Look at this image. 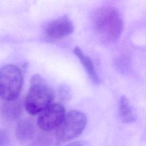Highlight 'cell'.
<instances>
[{"mask_svg":"<svg viewBox=\"0 0 146 146\" xmlns=\"http://www.w3.org/2000/svg\"><path fill=\"white\" fill-rule=\"evenodd\" d=\"M92 21L98 36L107 43L116 41L123 29L121 14L113 7H102L96 10L92 14Z\"/></svg>","mask_w":146,"mask_h":146,"instance_id":"6da1fadb","label":"cell"},{"mask_svg":"<svg viewBox=\"0 0 146 146\" xmlns=\"http://www.w3.org/2000/svg\"><path fill=\"white\" fill-rule=\"evenodd\" d=\"M54 98L53 90L44 78L39 74H35L30 80L25 101L26 110L30 115L38 114L51 104Z\"/></svg>","mask_w":146,"mask_h":146,"instance_id":"7a4b0ae2","label":"cell"},{"mask_svg":"<svg viewBox=\"0 0 146 146\" xmlns=\"http://www.w3.org/2000/svg\"><path fill=\"white\" fill-rule=\"evenodd\" d=\"M23 74L19 67L6 64L0 68V98L6 102L16 100L23 85Z\"/></svg>","mask_w":146,"mask_h":146,"instance_id":"3957f363","label":"cell"},{"mask_svg":"<svg viewBox=\"0 0 146 146\" xmlns=\"http://www.w3.org/2000/svg\"><path fill=\"white\" fill-rule=\"evenodd\" d=\"M87 123V118L83 112L77 110L69 111L55 130L56 138L66 142L78 137L83 132Z\"/></svg>","mask_w":146,"mask_h":146,"instance_id":"277c9868","label":"cell"},{"mask_svg":"<svg viewBox=\"0 0 146 146\" xmlns=\"http://www.w3.org/2000/svg\"><path fill=\"white\" fill-rule=\"evenodd\" d=\"M66 113L63 106L59 103H51L39 113L37 124L43 131L56 130L63 121Z\"/></svg>","mask_w":146,"mask_h":146,"instance_id":"5b68a950","label":"cell"},{"mask_svg":"<svg viewBox=\"0 0 146 146\" xmlns=\"http://www.w3.org/2000/svg\"><path fill=\"white\" fill-rule=\"evenodd\" d=\"M74 29L72 21L64 15L49 22L44 27L46 35L52 39H60L70 35Z\"/></svg>","mask_w":146,"mask_h":146,"instance_id":"8992f818","label":"cell"},{"mask_svg":"<svg viewBox=\"0 0 146 146\" xmlns=\"http://www.w3.org/2000/svg\"><path fill=\"white\" fill-rule=\"evenodd\" d=\"M74 53L79 58L83 67L86 70L90 79L95 84H99L100 79L96 72L94 64L91 58L82 51V50L76 47L74 48Z\"/></svg>","mask_w":146,"mask_h":146,"instance_id":"52a82bcc","label":"cell"},{"mask_svg":"<svg viewBox=\"0 0 146 146\" xmlns=\"http://www.w3.org/2000/svg\"><path fill=\"white\" fill-rule=\"evenodd\" d=\"M118 112L120 120L124 123H131L135 121L136 115L126 96L122 95L118 102Z\"/></svg>","mask_w":146,"mask_h":146,"instance_id":"ba28073f","label":"cell"},{"mask_svg":"<svg viewBox=\"0 0 146 146\" xmlns=\"http://www.w3.org/2000/svg\"><path fill=\"white\" fill-rule=\"evenodd\" d=\"M15 133L20 141H26L33 137L34 133V125L28 120H22L17 124Z\"/></svg>","mask_w":146,"mask_h":146,"instance_id":"9c48e42d","label":"cell"},{"mask_svg":"<svg viewBox=\"0 0 146 146\" xmlns=\"http://www.w3.org/2000/svg\"><path fill=\"white\" fill-rule=\"evenodd\" d=\"M21 106L16 100L6 102L1 107V115L6 119H17L21 113Z\"/></svg>","mask_w":146,"mask_h":146,"instance_id":"30bf717a","label":"cell"},{"mask_svg":"<svg viewBox=\"0 0 146 146\" xmlns=\"http://www.w3.org/2000/svg\"><path fill=\"white\" fill-rule=\"evenodd\" d=\"M9 140V135L7 131L4 129H0V146H7Z\"/></svg>","mask_w":146,"mask_h":146,"instance_id":"8fae6325","label":"cell"},{"mask_svg":"<svg viewBox=\"0 0 146 146\" xmlns=\"http://www.w3.org/2000/svg\"><path fill=\"white\" fill-rule=\"evenodd\" d=\"M65 146H91V145L88 142L86 141L79 140V141H76L71 143Z\"/></svg>","mask_w":146,"mask_h":146,"instance_id":"7c38bea8","label":"cell"}]
</instances>
